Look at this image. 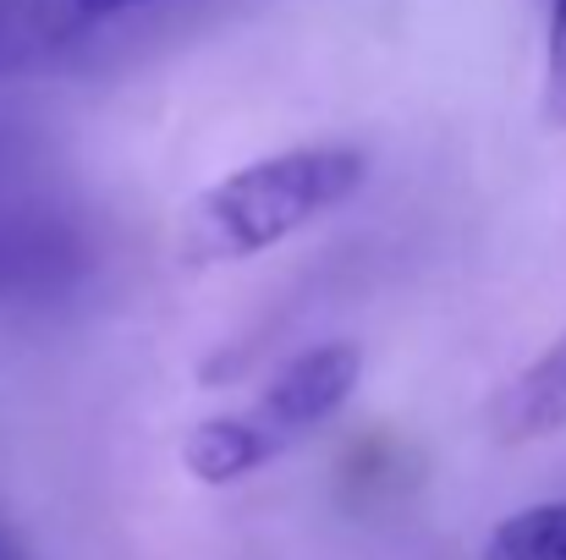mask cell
<instances>
[{"label": "cell", "mask_w": 566, "mask_h": 560, "mask_svg": "<svg viewBox=\"0 0 566 560\" xmlns=\"http://www.w3.org/2000/svg\"><path fill=\"white\" fill-rule=\"evenodd\" d=\"M369 160L342 144L264 155L226 182H214L188 209L182 247L192 264H237L253 253L281 247L286 236L308 231L331 209H342L364 187Z\"/></svg>", "instance_id": "obj_1"}, {"label": "cell", "mask_w": 566, "mask_h": 560, "mask_svg": "<svg viewBox=\"0 0 566 560\" xmlns=\"http://www.w3.org/2000/svg\"><path fill=\"white\" fill-rule=\"evenodd\" d=\"M358 373H364L358 347H347V341L308 347L303 358H292L270 379V390L248 406V418L275 440V451H286L347 406V395L358 390Z\"/></svg>", "instance_id": "obj_2"}, {"label": "cell", "mask_w": 566, "mask_h": 560, "mask_svg": "<svg viewBox=\"0 0 566 560\" xmlns=\"http://www.w3.org/2000/svg\"><path fill=\"white\" fill-rule=\"evenodd\" d=\"M83 270H88V242L66 214L39 203L0 209V308L66 292Z\"/></svg>", "instance_id": "obj_3"}, {"label": "cell", "mask_w": 566, "mask_h": 560, "mask_svg": "<svg viewBox=\"0 0 566 560\" xmlns=\"http://www.w3.org/2000/svg\"><path fill=\"white\" fill-rule=\"evenodd\" d=\"M88 28L72 0H0V72H39L77 50Z\"/></svg>", "instance_id": "obj_4"}, {"label": "cell", "mask_w": 566, "mask_h": 560, "mask_svg": "<svg viewBox=\"0 0 566 560\" xmlns=\"http://www.w3.org/2000/svg\"><path fill=\"white\" fill-rule=\"evenodd\" d=\"M495 434L523 445V440H551L566 429V341H556L539 363L517 373L501 401H495Z\"/></svg>", "instance_id": "obj_5"}, {"label": "cell", "mask_w": 566, "mask_h": 560, "mask_svg": "<svg viewBox=\"0 0 566 560\" xmlns=\"http://www.w3.org/2000/svg\"><path fill=\"white\" fill-rule=\"evenodd\" d=\"M275 440L248 418V412H226V418H203L182 445V462L192 467L198 484H237L248 473H259L264 462H275Z\"/></svg>", "instance_id": "obj_6"}, {"label": "cell", "mask_w": 566, "mask_h": 560, "mask_svg": "<svg viewBox=\"0 0 566 560\" xmlns=\"http://www.w3.org/2000/svg\"><path fill=\"white\" fill-rule=\"evenodd\" d=\"M484 560H566V500L506 517L484 539Z\"/></svg>", "instance_id": "obj_7"}, {"label": "cell", "mask_w": 566, "mask_h": 560, "mask_svg": "<svg viewBox=\"0 0 566 560\" xmlns=\"http://www.w3.org/2000/svg\"><path fill=\"white\" fill-rule=\"evenodd\" d=\"M545 110L566 127V0H551V33H545Z\"/></svg>", "instance_id": "obj_8"}, {"label": "cell", "mask_w": 566, "mask_h": 560, "mask_svg": "<svg viewBox=\"0 0 566 560\" xmlns=\"http://www.w3.org/2000/svg\"><path fill=\"white\" fill-rule=\"evenodd\" d=\"M72 6H77L83 22H116V17L144 11V6H155V0H72Z\"/></svg>", "instance_id": "obj_9"}, {"label": "cell", "mask_w": 566, "mask_h": 560, "mask_svg": "<svg viewBox=\"0 0 566 560\" xmlns=\"http://www.w3.org/2000/svg\"><path fill=\"white\" fill-rule=\"evenodd\" d=\"M0 560H22V556H17V545L6 539V528H0Z\"/></svg>", "instance_id": "obj_10"}]
</instances>
